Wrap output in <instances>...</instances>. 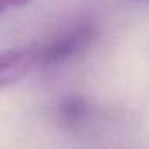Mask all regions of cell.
Wrapping results in <instances>:
<instances>
[{"mask_svg":"<svg viewBox=\"0 0 149 149\" xmlns=\"http://www.w3.org/2000/svg\"><path fill=\"white\" fill-rule=\"evenodd\" d=\"M142 2H149V0H142Z\"/></svg>","mask_w":149,"mask_h":149,"instance_id":"cell-5","label":"cell"},{"mask_svg":"<svg viewBox=\"0 0 149 149\" xmlns=\"http://www.w3.org/2000/svg\"><path fill=\"white\" fill-rule=\"evenodd\" d=\"M56 118L67 128L83 126L91 118V105L88 104L86 98L79 95H68L58 104Z\"/></svg>","mask_w":149,"mask_h":149,"instance_id":"cell-3","label":"cell"},{"mask_svg":"<svg viewBox=\"0 0 149 149\" xmlns=\"http://www.w3.org/2000/svg\"><path fill=\"white\" fill-rule=\"evenodd\" d=\"M32 0H0V14L2 13H7L11 9H18V7H23L26 4H30Z\"/></svg>","mask_w":149,"mask_h":149,"instance_id":"cell-4","label":"cell"},{"mask_svg":"<svg viewBox=\"0 0 149 149\" xmlns=\"http://www.w3.org/2000/svg\"><path fill=\"white\" fill-rule=\"evenodd\" d=\"M97 28L90 21H77L63 28L49 40H40V70L72 61L95 40Z\"/></svg>","mask_w":149,"mask_h":149,"instance_id":"cell-1","label":"cell"},{"mask_svg":"<svg viewBox=\"0 0 149 149\" xmlns=\"http://www.w3.org/2000/svg\"><path fill=\"white\" fill-rule=\"evenodd\" d=\"M40 70V40L0 51V91Z\"/></svg>","mask_w":149,"mask_h":149,"instance_id":"cell-2","label":"cell"}]
</instances>
